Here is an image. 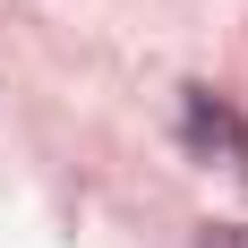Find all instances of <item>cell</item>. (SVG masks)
<instances>
[{
	"label": "cell",
	"mask_w": 248,
	"mask_h": 248,
	"mask_svg": "<svg viewBox=\"0 0 248 248\" xmlns=\"http://www.w3.org/2000/svg\"><path fill=\"white\" fill-rule=\"evenodd\" d=\"M180 137H188V146H197L205 163H231V171L248 163V128L231 120V111H223L214 94H205V86H188V103H180Z\"/></svg>",
	"instance_id": "6da1fadb"
},
{
	"label": "cell",
	"mask_w": 248,
	"mask_h": 248,
	"mask_svg": "<svg viewBox=\"0 0 248 248\" xmlns=\"http://www.w3.org/2000/svg\"><path fill=\"white\" fill-rule=\"evenodd\" d=\"M197 248H248V223H205Z\"/></svg>",
	"instance_id": "7a4b0ae2"
}]
</instances>
